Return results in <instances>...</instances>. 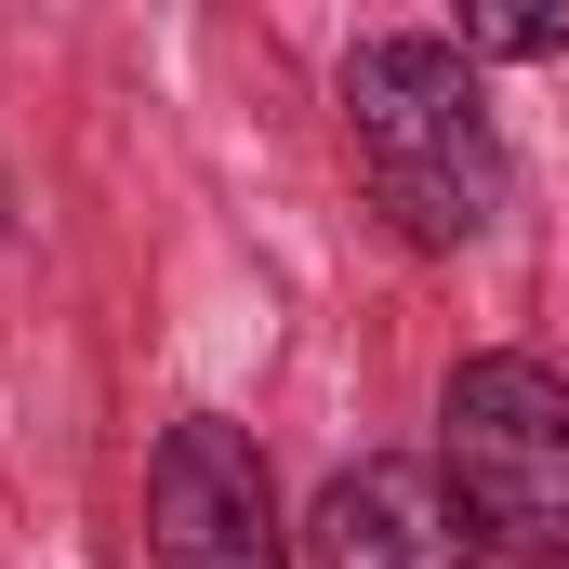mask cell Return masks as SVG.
Masks as SVG:
<instances>
[{
	"label": "cell",
	"mask_w": 569,
	"mask_h": 569,
	"mask_svg": "<svg viewBox=\"0 0 569 569\" xmlns=\"http://www.w3.org/2000/svg\"><path fill=\"white\" fill-rule=\"evenodd\" d=\"M345 133H358L371 199L398 212V239H425V252H463L517 186L503 133H490V93L450 40H358L345 53Z\"/></svg>",
	"instance_id": "cell-1"
},
{
	"label": "cell",
	"mask_w": 569,
	"mask_h": 569,
	"mask_svg": "<svg viewBox=\"0 0 569 569\" xmlns=\"http://www.w3.org/2000/svg\"><path fill=\"white\" fill-rule=\"evenodd\" d=\"M450 503L477 530V557L503 569H569V385L543 358H463L450 398Z\"/></svg>",
	"instance_id": "cell-2"
},
{
	"label": "cell",
	"mask_w": 569,
	"mask_h": 569,
	"mask_svg": "<svg viewBox=\"0 0 569 569\" xmlns=\"http://www.w3.org/2000/svg\"><path fill=\"white\" fill-rule=\"evenodd\" d=\"M146 530H159V569H291L266 450L239 425H172L159 437V463H146Z\"/></svg>",
	"instance_id": "cell-3"
},
{
	"label": "cell",
	"mask_w": 569,
	"mask_h": 569,
	"mask_svg": "<svg viewBox=\"0 0 569 569\" xmlns=\"http://www.w3.org/2000/svg\"><path fill=\"white\" fill-rule=\"evenodd\" d=\"M318 569H477V530L450 503V477L425 463H345L318 490Z\"/></svg>",
	"instance_id": "cell-4"
},
{
	"label": "cell",
	"mask_w": 569,
	"mask_h": 569,
	"mask_svg": "<svg viewBox=\"0 0 569 569\" xmlns=\"http://www.w3.org/2000/svg\"><path fill=\"white\" fill-rule=\"evenodd\" d=\"M450 13H463V40H477V53H503V67L569 53V0H450Z\"/></svg>",
	"instance_id": "cell-5"
}]
</instances>
